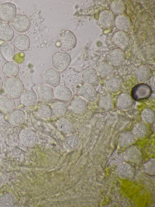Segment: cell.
I'll list each match as a JSON object with an SVG mask.
<instances>
[{"label": "cell", "instance_id": "6da1fadb", "mask_svg": "<svg viewBox=\"0 0 155 207\" xmlns=\"http://www.w3.org/2000/svg\"><path fill=\"white\" fill-rule=\"evenodd\" d=\"M24 88L22 80L16 77L9 78L4 85L5 93L8 97L13 99L19 98L23 93Z\"/></svg>", "mask_w": 155, "mask_h": 207}, {"label": "cell", "instance_id": "7a4b0ae2", "mask_svg": "<svg viewBox=\"0 0 155 207\" xmlns=\"http://www.w3.org/2000/svg\"><path fill=\"white\" fill-rule=\"evenodd\" d=\"M71 58L70 55L65 52H58L54 54L52 62L54 68L59 72L65 70L70 65Z\"/></svg>", "mask_w": 155, "mask_h": 207}, {"label": "cell", "instance_id": "3957f363", "mask_svg": "<svg viewBox=\"0 0 155 207\" xmlns=\"http://www.w3.org/2000/svg\"><path fill=\"white\" fill-rule=\"evenodd\" d=\"M19 138L21 143L28 148L34 147L38 142V139L36 132L30 128L21 130L19 133Z\"/></svg>", "mask_w": 155, "mask_h": 207}, {"label": "cell", "instance_id": "277c9868", "mask_svg": "<svg viewBox=\"0 0 155 207\" xmlns=\"http://www.w3.org/2000/svg\"><path fill=\"white\" fill-rule=\"evenodd\" d=\"M17 13V8L13 3L6 2L0 5V19L8 23L13 21Z\"/></svg>", "mask_w": 155, "mask_h": 207}, {"label": "cell", "instance_id": "5b68a950", "mask_svg": "<svg viewBox=\"0 0 155 207\" xmlns=\"http://www.w3.org/2000/svg\"><path fill=\"white\" fill-rule=\"evenodd\" d=\"M63 31L59 38L61 47L64 49L71 50L73 49L77 44L76 36L69 30Z\"/></svg>", "mask_w": 155, "mask_h": 207}, {"label": "cell", "instance_id": "8992f818", "mask_svg": "<svg viewBox=\"0 0 155 207\" xmlns=\"http://www.w3.org/2000/svg\"><path fill=\"white\" fill-rule=\"evenodd\" d=\"M43 79L46 84L52 87H56L60 83V73L55 68H49L44 72Z\"/></svg>", "mask_w": 155, "mask_h": 207}, {"label": "cell", "instance_id": "52a82bcc", "mask_svg": "<svg viewBox=\"0 0 155 207\" xmlns=\"http://www.w3.org/2000/svg\"><path fill=\"white\" fill-rule=\"evenodd\" d=\"M88 106V103L86 100L79 96L74 97L70 105L71 111L76 114L84 113L87 110Z\"/></svg>", "mask_w": 155, "mask_h": 207}, {"label": "cell", "instance_id": "ba28073f", "mask_svg": "<svg viewBox=\"0 0 155 207\" xmlns=\"http://www.w3.org/2000/svg\"><path fill=\"white\" fill-rule=\"evenodd\" d=\"M124 84L123 78L118 75H114L107 78L105 82V86L108 91L115 92L119 91Z\"/></svg>", "mask_w": 155, "mask_h": 207}, {"label": "cell", "instance_id": "9c48e42d", "mask_svg": "<svg viewBox=\"0 0 155 207\" xmlns=\"http://www.w3.org/2000/svg\"><path fill=\"white\" fill-rule=\"evenodd\" d=\"M37 93L39 99L45 103L51 102L54 97L53 88L46 84L41 85L38 87Z\"/></svg>", "mask_w": 155, "mask_h": 207}, {"label": "cell", "instance_id": "30bf717a", "mask_svg": "<svg viewBox=\"0 0 155 207\" xmlns=\"http://www.w3.org/2000/svg\"><path fill=\"white\" fill-rule=\"evenodd\" d=\"M108 62L113 66L121 65L125 59V54L123 51L117 48L114 49L109 53L107 56Z\"/></svg>", "mask_w": 155, "mask_h": 207}, {"label": "cell", "instance_id": "8fae6325", "mask_svg": "<svg viewBox=\"0 0 155 207\" xmlns=\"http://www.w3.org/2000/svg\"><path fill=\"white\" fill-rule=\"evenodd\" d=\"M79 93L82 98L91 102L95 101L97 97V92L94 87L87 83L83 84L80 87Z\"/></svg>", "mask_w": 155, "mask_h": 207}, {"label": "cell", "instance_id": "7c38bea8", "mask_svg": "<svg viewBox=\"0 0 155 207\" xmlns=\"http://www.w3.org/2000/svg\"><path fill=\"white\" fill-rule=\"evenodd\" d=\"M31 22L29 18L25 15L17 16L13 21V25L14 29L18 32H24L29 28Z\"/></svg>", "mask_w": 155, "mask_h": 207}, {"label": "cell", "instance_id": "4fadbf2b", "mask_svg": "<svg viewBox=\"0 0 155 207\" xmlns=\"http://www.w3.org/2000/svg\"><path fill=\"white\" fill-rule=\"evenodd\" d=\"M26 119L24 111L20 109L14 110L10 113L8 117V121L12 125L18 127L22 125Z\"/></svg>", "mask_w": 155, "mask_h": 207}, {"label": "cell", "instance_id": "5bb4252c", "mask_svg": "<svg viewBox=\"0 0 155 207\" xmlns=\"http://www.w3.org/2000/svg\"><path fill=\"white\" fill-rule=\"evenodd\" d=\"M82 77L84 82L93 87L97 86L99 83L98 74L93 69L89 68L84 70L82 73Z\"/></svg>", "mask_w": 155, "mask_h": 207}, {"label": "cell", "instance_id": "9a60e30c", "mask_svg": "<svg viewBox=\"0 0 155 207\" xmlns=\"http://www.w3.org/2000/svg\"><path fill=\"white\" fill-rule=\"evenodd\" d=\"M54 94L56 99L63 102L69 101L72 97V93L71 90L63 85H59L56 87L54 90Z\"/></svg>", "mask_w": 155, "mask_h": 207}, {"label": "cell", "instance_id": "2e32d148", "mask_svg": "<svg viewBox=\"0 0 155 207\" xmlns=\"http://www.w3.org/2000/svg\"><path fill=\"white\" fill-rule=\"evenodd\" d=\"M151 90L147 85L140 84L135 86L132 90V96L135 100H141L147 98L150 95Z\"/></svg>", "mask_w": 155, "mask_h": 207}, {"label": "cell", "instance_id": "e0dca14e", "mask_svg": "<svg viewBox=\"0 0 155 207\" xmlns=\"http://www.w3.org/2000/svg\"><path fill=\"white\" fill-rule=\"evenodd\" d=\"M114 15L110 11L106 10L101 12L99 21L101 26L103 29H108L112 25L114 19Z\"/></svg>", "mask_w": 155, "mask_h": 207}, {"label": "cell", "instance_id": "ac0fdd59", "mask_svg": "<svg viewBox=\"0 0 155 207\" xmlns=\"http://www.w3.org/2000/svg\"><path fill=\"white\" fill-rule=\"evenodd\" d=\"M113 41L118 48L123 51L126 50L128 48L129 39L125 32L120 31L116 32L113 36Z\"/></svg>", "mask_w": 155, "mask_h": 207}, {"label": "cell", "instance_id": "d6986e66", "mask_svg": "<svg viewBox=\"0 0 155 207\" xmlns=\"http://www.w3.org/2000/svg\"><path fill=\"white\" fill-rule=\"evenodd\" d=\"M2 70L4 74L8 77H14L17 76L19 71L18 64L12 61H7L3 64Z\"/></svg>", "mask_w": 155, "mask_h": 207}, {"label": "cell", "instance_id": "ffe728a7", "mask_svg": "<svg viewBox=\"0 0 155 207\" xmlns=\"http://www.w3.org/2000/svg\"><path fill=\"white\" fill-rule=\"evenodd\" d=\"M114 22L116 27L120 31L127 32L130 29L131 24L130 19L125 15H118L115 19Z\"/></svg>", "mask_w": 155, "mask_h": 207}, {"label": "cell", "instance_id": "44dd1931", "mask_svg": "<svg viewBox=\"0 0 155 207\" xmlns=\"http://www.w3.org/2000/svg\"><path fill=\"white\" fill-rule=\"evenodd\" d=\"M16 107L14 100L8 96H4L0 99V111L2 113L9 114L14 110Z\"/></svg>", "mask_w": 155, "mask_h": 207}, {"label": "cell", "instance_id": "7402d4cb", "mask_svg": "<svg viewBox=\"0 0 155 207\" xmlns=\"http://www.w3.org/2000/svg\"><path fill=\"white\" fill-rule=\"evenodd\" d=\"M56 126L57 129L65 134H71L74 131V126L72 123L65 118L58 120L56 122Z\"/></svg>", "mask_w": 155, "mask_h": 207}, {"label": "cell", "instance_id": "603a6c76", "mask_svg": "<svg viewBox=\"0 0 155 207\" xmlns=\"http://www.w3.org/2000/svg\"><path fill=\"white\" fill-rule=\"evenodd\" d=\"M30 39L29 37L24 34H20L14 39V44L18 50L25 51L27 50L30 45Z\"/></svg>", "mask_w": 155, "mask_h": 207}, {"label": "cell", "instance_id": "cb8c5ba5", "mask_svg": "<svg viewBox=\"0 0 155 207\" xmlns=\"http://www.w3.org/2000/svg\"><path fill=\"white\" fill-rule=\"evenodd\" d=\"M15 53L14 46L8 42L3 43L0 45V53L4 59L7 61L13 59Z\"/></svg>", "mask_w": 155, "mask_h": 207}, {"label": "cell", "instance_id": "d4e9b609", "mask_svg": "<svg viewBox=\"0 0 155 207\" xmlns=\"http://www.w3.org/2000/svg\"><path fill=\"white\" fill-rule=\"evenodd\" d=\"M20 97L21 104L25 107H30L35 104L37 100V96L34 91L28 90L23 92Z\"/></svg>", "mask_w": 155, "mask_h": 207}, {"label": "cell", "instance_id": "484cf974", "mask_svg": "<svg viewBox=\"0 0 155 207\" xmlns=\"http://www.w3.org/2000/svg\"><path fill=\"white\" fill-rule=\"evenodd\" d=\"M97 72L99 75L103 78H107L114 74L115 70L113 66L109 62H104L98 66Z\"/></svg>", "mask_w": 155, "mask_h": 207}, {"label": "cell", "instance_id": "4316f807", "mask_svg": "<svg viewBox=\"0 0 155 207\" xmlns=\"http://www.w3.org/2000/svg\"><path fill=\"white\" fill-rule=\"evenodd\" d=\"M14 31L11 26L6 22L0 24V39L5 42H9L13 39Z\"/></svg>", "mask_w": 155, "mask_h": 207}, {"label": "cell", "instance_id": "83f0119b", "mask_svg": "<svg viewBox=\"0 0 155 207\" xmlns=\"http://www.w3.org/2000/svg\"><path fill=\"white\" fill-rule=\"evenodd\" d=\"M133 103L132 99L129 94L123 93L120 95L116 101V105L120 110H125L129 109Z\"/></svg>", "mask_w": 155, "mask_h": 207}, {"label": "cell", "instance_id": "f1b7e54d", "mask_svg": "<svg viewBox=\"0 0 155 207\" xmlns=\"http://www.w3.org/2000/svg\"><path fill=\"white\" fill-rule=\"evenodd\" d=\"M135 141V137L132 132L130 131H126L120 135L119 144L121 147H127L134 143Z\"/></svg>", "mask_w": 155, "mask_h": 207}, {"label": "cell", "instance_id": "f546056e", "mask_svg": "<svg viewBox=\"0 0 155 207\" xmlns=\"http://www.w3.org/2000/svg\"><path fill=\"white\" fill-rule=\"evenodd\" d=\"M136 78L141 82H145L149 80L152 75L150 69L145 65L139 67L136 70L135 73Z\"/></svg>", "mask_w": 155, "mask_h": 207}, {"label": "cell", "instance_id": "4dcf8cb0", "mask_svg": "<svg viewBox=\"0 0 155 207\" xmlns=\"http://www.w3.org/2000/svg\"><path fill=\"white\" fill-rule=\"evenodd\" d=\"M51 109L52 113L54 116L59 117L66 113L68 107L64 102L58 100L52 104Z\"/></svg>", "mask_w": 155, "mask_h": 207}, {"label": "cell", "instance_id": "1f68e13d", "mask_svg": "<svg viewBox=\"0 0 155 207\" xmlns=\"http://www.w3.org/2000/svg\"><path fill=\"white\" fill-rule=\"evenodd\" d=\"M132 132L135 137L138 139H143L146 137L147 134V126L144 122L138 123L134 126Z\"/></svg>", "mask_w": 155, "mask_h": 207}, {"label": "cell", "instance_id": "d6a6232c", "mask_svg": "<svg viewBox=\"0 0 155 207\" xmlns=\"http://www.w3.org/2000/svg\"><path fill=\"white\" fill-rule=\"evenodd\" d=\"M16 204V199L12 194L4 193L0 195V207H13Z\"/></svg>", "mask_w": 155, "mask_h": 207}, {"label": "cell", "instance_id": "836d02e7", "mask_svg": "<svg viewBox=\"0 0 155 207\" xmlns=\"http://www.w3.org/2000/svg\"><path fill=\"white\" fill-rule=\"evenodd\" d=\"M99 104L101 109L106 112L112 110L114 107L113 100L111 97L107 95L104 96L101 98Z\"/></svg>", "mask_w": 155, "mask_h": 207}, {"label": "cell", "instance_id": "e575fe53", "mask_svg": "<svg viewBox=\"0 0 155 207\" xmlns=\"http://www.w3.org/2000/svg\"><path fill=\"white\" fill-rule=\"evenodd\" d=\"M80 141L79 138L75 135L68 136L66 139L64 144L68 150L71 151L77 148L79 145Z\"/></svg>", "mask_w": 155, "mask_h": 207}, {"label": "cell", "instance_id": "d590c367", "mask_svg": "<svg viewBox=\"0 0 155 207\" xmlns=\"http://www.w3.org/2000/svg\"><path fill=\"white\" fill-rule=\"evenodd\" d=\"M111 11L115 15L122 14L125 9V5L122 0H115L110 5Z\"/></svg>", "mask_w": 155, "mask_h": 207}, {"label": "cell", "instance_id": "8d00e7d4", "mask_svg": "<svg viewBox=\"0 0 155 207\" xmlns=\"http://www.w3.org/2000/svg\"><path fill=\"white\" fill-rule=\"evenodd\" d=\"M37 114L39 117L43 119L49 118L52 115L51 108L45 105H41L39 107Z\"/></svg>", "mask_w": 155, "mask_h": 207}, {"label": "cell", "instance_id": "74e56055", "mask_svg": "<svg viewBox=\"0 0 155 207\" xmlns=\"http://www.w3.org/2000/svg\"><path fill=\"white\" fill-rule=\"evenodd\" d=\"M142 117L143 120L146 123L152 124L154 120V111L150 108L146 109L143 112Z\"/></svg>", "mask_w": 155, "mask_h": 207}, {"label": "cell", "instance_id": "f35d334b", "mask_svg": "<svg viewBox=\"0 0 155 207\" xmlns=\"http://www.w3.org/2000/svg\"><path fill=\"white\" fill-rule=\"evenodd\" d=\"M25 54L22 52H19L14 55L13 60L14 62L18 64L22 63L24 61Z\"/></svg>", "mask_w": 155, "mask_h": 207}, {"label": "cell", "instance_id": "ab89813d", "mask_svg": "<svg viewBox=\"0 0 155 207\" xmlns=\"http://www.w3.org/2000/svg\"><path fill=\"white\" fill-rule=\"evenodd\" d=\"M4 181L3 179L2 176L0 175V187L4 183Z\"/></svg>", "mask_w": 155, "mask_h": 207}, {"label": "cell", "instance_id": "60d3db41", "mask_svg": "<svg viewBox=\"0 0 155 207\" xmlns=\"http://www.w3.org/2000/svg\"><path fill=\"white\" fill-rule=\"evenodd\" d=\"M2 86H3L2 80L1 77H0V90H1V89L2 88Z\"/></svg>", "mask_w": 155, "mask_h": 207}, {"label": "cell", "instance_id": "b9f144b4", "mask_svg": "<svg viewBox=\"0 0 155 207\" xmlns=\"http://www.w3.org/2000/svg\"><path fill=\"white\" fill-rule=\"evenodd\" d=\"M1 146L0 145V154L1 152Z\"/></svg>", "mask_w": 155, "mask_h": 207}]
</instances>
